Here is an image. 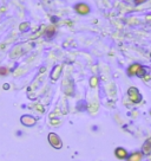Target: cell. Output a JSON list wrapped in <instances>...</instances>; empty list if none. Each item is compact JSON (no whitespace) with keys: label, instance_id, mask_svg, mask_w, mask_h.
I'll return each mask as SVG.
<instances>
[{"label":"cell","instance_id":"4fadbf2b","mask_svg":"<svg viewBox=\"0 0 151 161\" xmlns=\"http://www.w3.org/2000/svg\"><path fill=\"white\" fill-rule=\"evenodd\" d=\"M0 73H1V75H4V73H6V70H4V69H0Z\"/></svg>","mask_w":151,"mask_h":161},{"label":"cell","instance_id":"30bf717a","mask_svg":"<svg viewBox=\"0 0 151 161\" xmlns=\"http://www.w3.org/2000/svg\"><path fill=\"white\" fill-rule=\"evenodd\" d=\"M90 87H91V88H97L98 87V77L92 76V77L90 78Z\"/></svg>","mask_w":151,"mask_h":161},{"label":"cell","instance_id":"5b68a950","mask_svg":"<svg viewBox=\"0 0 151 161\" xmlns=\"http://www.w3.org/2000/svg\"><path fill=\"white\" fill-rule=\"evenodd\" d=\"M142 68L143 66L139 63H133V64H131V65L128 68V75H129V76H137Z\"/></svg>","mask_w":151,"mask_h":161},{"label":"cell","instance_id":"3957f363","mask_svg":"<svg viewBox=\"0 0 151 161\" xmlns=\"http://www.w3.org/2000/svg\"><path fill=\"white\" fill-rule=\"evenodd\" d=\"M74 9L77 13H79L81 16H85V14H89L90 13V6L85 2H79L74 6Z\"/></svg>","mask_w":151,"mask_h":161},{"label":"cell","instance_id":"8992f818","mask_svg":"<svg viewBox=\"0 0 151 161\" xmlns=\"http://www.w3.org/2000/svg\"><path fill=\"white\" fill-rule=\"evenodd\" d=\"M115 155L116 158L119 159V160H125V159L128 158L129 153H128V151H126L125 148H123V147H118V148H116Z\"/></svg>","mask_w":151,"mask_h":161},{"label":"cell","instance_id":"277c9868","mask_svg":"<svg viewBox=\"0 0 151 161\" xmlns=\"http://www.w3.org/2000/svg\"><path fill=\"white\" fill-rule=\"evenodd\" d=\"M20 121H21L23 125H26V127H32V125H34L37 123V118L31 116V115H24L20 118Z\"/></svg>","mask_w":151,"mask_h":161},{"label":"cell","instance_id":"ba28073f","mask_svg":"<svg viewBox=\"0 0 151 161\" xmlns=\"http://www.w3.org/2000/svg\"><path fill=\"white\" fill-rule=\"evenodd\" d=\"M60 73H62V65H57L54 66V69L51 72V78L52 80H57L60 77Z\"/></svg>","mask_w":151,"mask_h":161},{"label":"cell","instance_id":"5bb4252c","mask_svg":"<svg viewBox=\"0 0 151 161\" xmlns=\"http://www.w3.org/2000/svg\"><path fill=\"white\" fill-rule=\"evenodd\" d=\"M150 114H151V111H150Z\"/></svg>","mask_w":151,"mask_h":161},{"label":"cell","instance_id":"6da1fadb","mask_svg":"<svg viewBox=\"0 0 151 161\" xmlns=\"http://www.w3.org/2000/svg\"><path fill=\"white\" fill-rule=\"evenodd\" d=\"M128 96H129V99H130V101H131L132 103H139V102L142 101V95H141L139 90L137 89L136 87H130V88H129V90H128Z\"/></svg>","mask_w":151,"mask_h":161},{"label":"cell","instance_id":"8fae6325","mask_svg":"<svg viewBox=\"0 0 151 161\" xmlns=\"http://www.w3.org/2000/svg\"><path fill=\"white\" fill-rule=\"evenodd\" d=\"M146 0H135V4L136 5H139V4H143V2H145Z\"/></svg>","mask_w":151,"mask_h":161},{"label":"cell","instance_id":"52a82bcc","mask_svg":"<svg viewBox=\"0 0 151 161\" xmlns=\"http://www.w3.org/2000/svg\"><path fill=\"white\" fill-rule=\"evenodd\" d=\"M143 159V153L142 152H135L130 155H128L126 161H142Z\"/></svg>","mask_w":151,"mask_h":161},{"label":"cell","instance_id":"7a4b0ae2","mask_svg":"<svg viewBox=\"0 0 151 161\" xmlns=\"http://www.w3.org/2000/svg\"><path fill=\"white\" fill-rule=\"evenodd\" d=\"M49 142H50V144H51L53 148H56V149H60L63 147L62 139L56 134V133H50V134H49Z\"/></svg>","mask_w":151,"mask_h":161},{"label":"cell","instance_id":"7c38bea8","mask_svg":"<svg viewBox=\"0 0 151 161\" xmlns=\"http://www.w3.org/2000/svg\"><path fill=\"white\" fill-rule=\"evenodd\" d=\"M26 27H27V24H23V25H21V27H20V28H21V30H25Z\"/></svg>","mask_w":151,"mask_h":161},{"label":"cell","instance_id":"9c48e42d","mask_svg":"<svg viewBox=\"0 0 151 161\" xmlns=\"http://www.w3.org/2000/svg\"><path fill=\"white\" fill-rule=\"evenodd\" d=\"M142 153L143 154H150L151 153V137H149L142 147Z\"/></svg>","mask_w":151,"mask_h":161}]
</instances>
